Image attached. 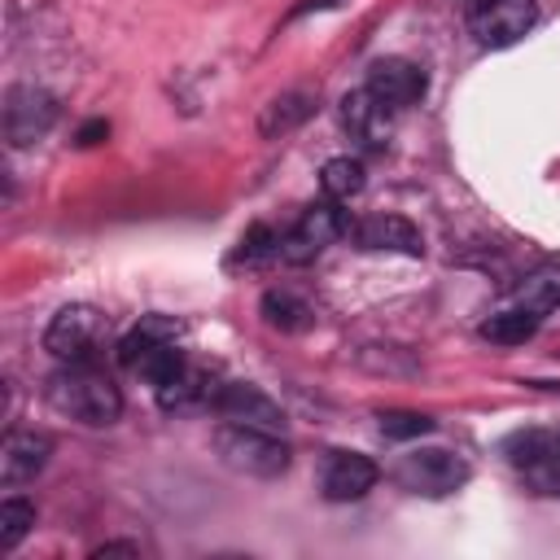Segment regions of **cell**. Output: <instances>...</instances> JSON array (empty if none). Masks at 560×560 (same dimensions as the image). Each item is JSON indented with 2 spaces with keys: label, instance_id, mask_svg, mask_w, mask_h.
Masks as SVG:
<instances>
[{
  "label": "cell",
  "instance_id": "cb8c5ba5",
  "mask_svg": "<svg viewBox=\"0 0 560 560\" xmlns=\"http://www.w3.org/2000/svg\"><path fill=\"white\" fill-rule=\"evenodd\" d=\"M376 420H381V433H385L389 442H411V438L433 433V420H429V416H420V411H402V407H389V411H381Z\"/></svg>",
  "mask_w": 560,
  "mask_h": 560
},
{
  "label": "cell",
  "instance_id": "ac0fdd59",
  "mask_svg": "<svg viewBox=\"0 0 560 560\" xmlns=\"http://www.w3.org/2000/svg\"><path fill=\"white\" fill-rule=\"evenodd\" d=\"M516 306L529 315H547L560 306V262H542L534 267L521 284H516Z\"/></svg>",
  "mask_w": 560,
  "mask_h": 560
},
{
  "label": "cell",
  "instance_id": "6da1fadb",
  "mask_svg": "<svg viewBox=\"0 0 560 560\" xmlns=\"http://www.w3.org/2000/svg\"><path fill=\"white\" fill-rule=\"evenodd\" d=\"M44 398H48L52 411H61V416H70L79 424H92V429H105V424H114L122 416L118 385L101 368H92V363L57 368L48 376V385H44Z\"/></svg>",
  "mask_w": 560,
  "mask_h": 560
},
{
  "label": "cell",
  "instance_id": "277c9868",
  "mask_svg": "<svg viewBox=\"0 0 560 560\" xmlns=\"http://www.w3.org/2000/svg\"><path fill=\"white\" fill-rule=\"evenodd\" d=\"M402 490L411 494H424V499H442L451 490H459L468 481V464L455 455V451H442V446H424V451H407L394 472H389Z\"/></svg>",
  "mask_w": 560,
  "mask_h": 560
},
{
  "label": "cell",
  "instance_id": "ffe728a7",
  "mask_svg": "<svg viewBox=\"0 0 560 560\" xmlns=\"http://www.w3.org/2000/svg\"><path fill=\"white\" fill-rule=\"evenodd\" d=\"M534 328H538V315H529V311L512 306V311L490 315V319H486L477 332H481L486 341H494V346H525V341L534 337Z\"/></svg>",
  "mask_w": 560,
  "mask_h": 560
},
{
  "label": "cell",
  "instance_id": "52a82bcc",
  "mask_svg": "<svg viewBox=\"0 0 560 560\" xmlns=\"http://www.w3.org/2000/svg\"><path fill=\"white\" fill-rule=\"evenodd\" d=\"M341 232H350V223H346V214L337 210V201H319V206L302 210V219L280 236V258H284L289 267H302V262L319 258Z\"/></svg>",
  "mask_w": 560,
  "mask_h": 560
},
{
  "label": "cell",
  "instance_id": "603a6c76",
  "mask_svg": "<svg viewBox=\"0 0 560 560\" xmlns=\"http://www.w3.org/2000/svg\"><path fill=\"white\" fill-rule=\"evenodd\" d=\"M262 258H280V236L267 228V223H254L241 241H236V254H232V262H245V267H254V262H262Z\"/></svg>",
  "mask_w": 560,
  "mask_h": 560
},
{
  "label": "cell",
  "instance_id": "44dd1931",
  "mask_svg": "<svg viewBox=\"0 0 560 560\" xmlns=\"http://www.w3.org/2000/svg\"><path fill=\"white\" fill-rule=\"evenodd\" d=\"M319 188L328 201H350L354 192H363V162L359 158H328L319 171Z\"/></svg>",
  "mask_w": 560,
  "mask_h": 560
},
{
  "label": "cell",
  "instance_id": "4fadbf2b",
  "mask_svg": "<svg viewBox=\"0 0 560 560\" xmlns=\"http://www.w3.org/2000/svg\"><path fill=\"white\" fill-rule=\"evenodd\" d=\"M376 477H381V468L368 455H359V451H332L328 464H324V472H319V490L332 503H350V499H363L376 486Z\"/></svg>",
  "mask_w": 560,
  "mask_h": 560
},
{
  "label": "cell",
  "instance_id": "5b68a950",
  "mask_svg": "<svg viewBox=\"0 0 560 560\" xmlns=\"http://www.w3.org/2000/svg\"><path fill=\"white\" fill-rule=\"evenodd\" d=\"M57 96L35 88V83H18L4 92V140L13 149H26V144H39L52 122H57Z\"/></svg>",
  "mask_w": 560,
  "mask_h": 560
},
{
  "label": "cell",
  "instance_id": "d6986e66",
  "mask_svg": "<svg viewBox=\"0 0 560 560\" xmlns=\"http://www.w3.org/2000/svg\"><path fill=\"white\" fill-rule=\"evenodd\" d=\"M179 337V324H171V319H162V315H149V319H140L122 341H118V363L131 372L153 346H162V341H175Z\"/></svg>",
  "mask_w": 560,
  "mask_h": 560
},
{
  "label": "cell",
  "instance_id": "9c48e42d",
  "mask_svg": "<svg viewBox=\"0 0 560 560\" xmlns=\"http://www.w3.org/2000/svg\"><path fill=\"white\" fill-rule=\"evenodd\" d=\"M534 22H538V4L534 0H481L477 13H472V35L486 48H508Z\"/></svg>",
  "mask_w": 560,
  "mask_h": 560
},
{
  "label": "cell",
  "instance_id": "8fae6325",
  "mask_svg": "<svg viewBox=\"0 0 560 560\" xmlns=\"http://www.w3.org/2000/svg\"><path fill=\"white\" fill-rule=\"evenodd\" d=\"M341 127L350 131L354 144L385 149L389 144V105L372 88H354L341 96Z\"/></svg>",
  "mask_w": 560,
  "mask_h": 560
},
{
  "label": "cell",
  "instance_id": "9a60e30c",
  "mask_svg": "<svg viewBox=\"0 0 560 560\" xmlns=\"http://www.w3.org/2000/svg\"><path fill=\"white\" fill-rule=\"evenodd\" d=\"M315 105H319V96H315L311 88H289V92L271 96V101L262 105V114H258V131H262V140H280V136H289L293 127H302V122L315 114Z\"/></svg>",
  "mask_w": 560,
  "mask_h": 560
},
{
  "label": "cell",
  "instance_id": "ba28073f",
  "mask_svg": "<svg viewBox=\"0 0 560 560\" xmlns=\"http://www.w3.org/2000/svg\"><path fill=\"white\" fill-rule=\"evenodd\" d=\"M214 416L228 420V424H249V429H267V433H284V411L271 394H262L258 385L249 381H228V385H214V398H210Z\"/></svg>",
  "mask_w": 560,
  "mask_h": 560
},
{
  "label": "cell",
  "instance_id": "5bb4252c",
  "mask_svg": "<svg viewBox=\"0 0 560 560\" xmlns=\"http://www.w3.org/2000/svg\"><path fill=\"white\" fill-rule=\"evenodd\" d=\"M368 88H372L389 109H407V105H416V101L424 96L429 79H424V70H420L416 61H407V57H381V61L368 70Z\"/></svg>",
  "mask_w": 560,
  "mask_h": 560
},
{
  "label": "cell",
  "instance_id": "d4e9b609",
  "mask_svg": "<svg viewBox=\"0 0 560 560\" xmlns=\"http://www.w3.org/2000/svg\"><path fill=\"white\" fill-rule=\"evenodd\" d=\"M105 136H109V122H105V118H92V122H83V127H79V136H74V140L88 149V144H101Z\"/></svg>",
  "mask_w": 560,
  "mask_h": 560
},
{
  "label": "cell",
  "instance_id": "2e32d148",
  "mask_svg": "<svg viewBox=\"0 0 560 560\" xmlns=\"http://www.w3.org/2000/svg\"><path fill=\"white\" fill-rule=\"evenodd\" d=\"M262 319L280 332H306L315 324V306L293 289H267L262 293Z\"/></svg>",
  "mask_w": 560,
  "mask_h": 560
},
{
  "label": "cell",
  "instance_id": "7c38bea8",
  "mask_svg": "<svg viewBox=\"0 0 560 560\" xmlns=\"http://www.w3.org/2000/svg\"><path fill=\"white\" fill-rule=\"evenodd\" d=\"M52 455V438L35 433V429H9L0 442V481L13 490L22 481H35V472H44Z\"/></svg>",
  "mask_w": 560,
  "mask_h": 560
},
{
  "label": "cell",
  "instance_id": "3957f363",
  "mask_svg": "<svg viewBox=\"0 0 560 560\" xmlns=\"http://www.w3.org/2000/svg\"><path fill=\"white\" fill-rule=\"evenodd\" d=\"M105 337H109V319L88 302H70L48 319L44 350L57 354L61 363H92L101 354Z\"/></svg>",
  "mask_w": 560,
  "mask_h": 560
},
{
  "label": "cell",
  "instance_id": "484cf974",
  "mask_svg": "<svg viewBox=\"0 0 560 560\" xmlns=\"http://www.w3.org/2000/svg\"><path fill=\"white\" fill-rule=\"evenodd\" d=\"M114 551H127V556H136L140 547H136V542H101L92 556H114Z\"/></svg>",
  "mask_w": 560,
  "mask_h": 560
},
{
  "label": "cell",
  "instance_id": "7a4b0ae2",
  "mask_svg": "<svg viewBox=\"0 0 560 560\" xmlns=\"http://www.w3.org/2000/svg\"><path fill=\"white\" fill-rule=\"evenodd\" d=\"M214 451L232 472L245 477H280L289 468V446L280 433L249 429V424H219L214 429Z\"/></svg>",
  "mask_w": 560,
  "mask_h": 560
},
{
  "label": "cell",
  "instance_id": "8992f818",
  "mask_svg": "<svg viewBox=\"0 0 560 560\" xmlns=\"http://www.w3.org/2000/svg\"><path fill=\"white\" fill-rule=\"evenodd\" d=\"M508 459L534 494L560 499V438L556 433L529 429V433L508 438Z\"/></svg>",
  "mask_w": 560,
  "mask_h": 560
},
{
  "label": "cell",
  "instance_id": "7402d4cb",
  "mask_svg": "<svg viewBox=\"0 0 560 560\" xmlns=\"http://www.w3.org/2000/svg\"><path fill=\"white\" fill-rule=\"evenodd\" d=\"M31 525H35V503L9 494V499L0 503V551H13V547L31 534Z\"/></svg>",
  "mask_w": 560,
  "mask_h": 560
},
{
  "label": "cell",
  "instance_id": "30bf717a",
  "mask_svg": "<svg viewBox=\"0 0 560 560\" xmlns=\"http://www.w3.org/2000/svg\"><path fill=\"white\" fill-rule=\"evenodd\" d=\"M354 245L368 249V254H407V258H420L424 254V236L411 219L402 214H368L350 228Z\"/></svg>",
  "mask_w": 560,
  "mask_h": 560
},
{
  "label": "cell",
  "instance_id": "e0dca14e",
  "mask_svg": "<svg viewBox=\"0 0 560 560\" xmlns=\"http://www.w3.org/2000/svg\"><path fill=\"white\" fill-rule=\"evenodd\" d=\"M210 398H214V385H210V376H206L201 368H192V363H184V368H179V376H175V381H166V385L158 389V402H162L166 411L210 407Z\"/></svg>",
  "mask_w": 560,
  "mask_h": 560
}]
</instances>
